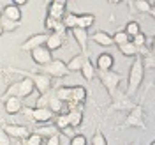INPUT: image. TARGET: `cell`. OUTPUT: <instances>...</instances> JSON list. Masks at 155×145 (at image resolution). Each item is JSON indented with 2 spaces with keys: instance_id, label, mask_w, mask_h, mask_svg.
I'll return each instance as SVG.
<instances>
[{
  "instance_id": "cell-1",
  "label": "cell",
  "mask_w": 155,
  "mask_h": 145,
  "mask_svg": "<svg viewBox=\"0 0 155 145\" xmlns=\"http://www.w3.org/2000/svg\"><path fill=\"white\" fill-rule=\"evenodd\" d=\"M145 80V66H143V58L141 55L132 58V64L129 67V78H127V96L129 97H134L137 94V90L141 87Z\"/></svg>"
},
{
  "instance_id": "cell-2",
  "label": "cell",
  "mask_w": 155,
  "mask_h": 145,
  "mask_svg": "<svg viewBox=\"0 0 155 145\" xmlns=\"http://www.w3.org/2000/svg\"><path fill=\"white\" fill-rule=\"evenodd\" d=\"M34 90H35V85H34V81H32V78H23V80H18V81H14L12 85L7 87L5 90V96H14V97H19V99H23V97H28L34 94Z\"/></svg>"
},
{
  "instance_id": "cell-3",
  "label": "cell",
  "mask_w": 155,
  "mask_h": 145,
  "mask_svg": "<svg viewBox=\"0 0 155 145\" xmlns=\"http://www.w3.org/2000/svg\"><path fill=\"white\" fill-rule=\"evenodd\" d=\"M97 76L102 81V85L106 87L107 94L111 97L118 92V85H120V81H122L120 73H115L113 69H111V71H97Z\"/></svg>"
},
{
  "instance_id": "cell-4",
  "label": "cell",
  "mask_w": 155,
  "mask_h": 145,
  "mask_svg": "<svg viewBox=\"0 0 155 145\" xmlns=\"http://www.w3.org/2000/svg\"><path fill=\"white\" fill-rule=\"evenodd\" d=\"M122 127H139V129H145L146 124H145V112H143V106L141 105H136L129 115H127L125 122Z\"/></svg>"
},
{
  "instance_id": "cell-5",
  "label": "cell",
  "mask_w": 155,
  "mask_h": 145,
  "mask_svg": "<svg viewBox=\"0 0 155 145\" xmlns=\"http://www.w3.org/2000/svg\"><path fill=\"white\" fill-rule=\"evenodd\" d=\"M136 106L134 99L132 97H129L125 92H116L115 96H113V103H111V106H109V112H122V110H132Z\"/></svg>"
},
{
  "instance_id": "cell-6",
  "label": "cell",
  "mask_w": 155,
  "mask_h": 145,
  "mask_svg": "<svg viewBox=\"0 0 155 145\" xmlns=\"http://www.w3.org/2000/svg\"><path fill=\"white\" fill-rule=\"evenodd\" d=\"M42 73H44V74H48L49 78H64V76H67V74H69L65 62H64V60H58V58H53L48 66L44 67Z\"/></svg>"
},
{
  "instance_id": "cell-7",
  "label": "cell",
  "mask_w": 155,
  "mask_h": 145,
  "mask_svg": "<svg viewBox=\"0 0 155 145\" xmlns=\"http://www.w3.org/2000/svg\"><path fill=\"white\" fill-rule=\"evenodd\" d=\"M30 55H32V60H34L37 66H42V67H46L49 62L53 60V53H51L46 46H39V48L32 50Z\"/></svg>"
},
{
  "instance_id": "cell-8",
  "label": "cell",
  "mask_w": 155,
  "mask_h": 145,
  "mask_svg": "<svg viewBox=\"0 0 155 145\" xmlns=\"http://www.w3.org/2000/svg\"><path fill=\"white\" fill-rule=\"evenodd\" d=\"M32 81L35 85V90H37L39 96H46L49 92V88H51V78L44 73H35L32 76Z\"/></svg>"
},
{
  "instance_id": "cell-9",
  "label": "cell",
  "mask_w": 155,
  "mask_h": 145,
  "mask_svg": "<svg viewBox=\"0 0 155 145\" xmlns=\"http://www.w3.org/2000/svg\"><path fill=\"white\" fill-rule=\"evenodd\" d=\"M2 129L5 131V135L9 138H18V140H25L32 133L27 126H21V124H5Z\"/></svg>"
},
{
  "instance_id": "cell-10",
  "label": "cell",
  "mask_w": 155,
  "mask_h": 145,
  "mask_svg": "<svg viewBox=\"0 0 155 145\" xmlns=\"http://www.w3.org/2000/svg\"><path fill=\"white\" fill-rule=\"evenodd\" d=\"M67 12V2L65 0H51L48 4V16L53 19H62Z\"/></svg>"
},
{
  "instance_id": "cell-11",
  "label": "cell",
  "mask_w": 155,
  "mask_h": 145,
  "mask_svg": "<svg viewBox=\"0 0 155 145\" xmlns=\"http://www.w3.org/2000/svg\"><path fill=\"white\" fill-rule=\"evenodd\" d=\"M48 36L49 34H35V36H32V37H28L25 43H23L21 50H25V51H32V50L39 48V46H44L46 41H48Z\"/></svg>"
},
{
  "instance_id": "cell-12",
  "label": "cell",
  "mask_w": 155,
  "mask_h": 145,
  "mask_svg": "<svg viewBox=\"0 0 155 145\" xmlns=\"http://www.w3.org/2000/svg\"><path fill=\"white\" fill-rule=\"evenodd\" d=\"M4 110H5V113H9V115H16L19 113L21 110H23V103H21V99L19 97H14V96H5L4 97Z\"/></svg>"
},
{
  "instance_id": "cell-13",
  "label": "cell",
  "mask_w": 155,
  "mask_h": 145,
  "mask_svg": "<svg viewBox=\"0 0 155 145\" xmlns=\"http://www.w3.org/2000/svg\"><path fill=\"white\" fill-rule=\"evenodd\" d=\"M72 37L76 39L78 46L81 48V53L87 55V50H88V41H90V36H88V30H83V29H72Z\"/></svg>"
},
{
  "instance_id": "cell-14",
  "label": "cell",
  "mask_w": 155,
  "mask_h": 145,
  "mask_svg": "<svg viewBox=\"0 0 155 145\" xmlns=\"http://www.w3.org/2000/svg\"><path fill=\"white\" fill-rule=\"evenodd\" d=\"M48 108L53 112V115H67L69 113V106L67 103L60 101L57 96H49V101H48Z\"/></svg>"
},
{
  "instance_id": "cell-15",
  "label": "cell",
  "mask_w": 155,
  "mask_h": 145,
  "mask_svg": "<svg viewBox=\"0 0 155 145\" xmlns=\"http://www.w3.org/2000/svg\"><path fill=\"white\" fill-rule=\"evenodd\" d=\"M44 27H46V30H49V34H62V36L67 34V29L64 27L62 19H53V18H49V16H46Z\"/></svg>"
},
{
  "instance_id": "cell-16",
  "label": "cell",
  "mask_w": 155,
  "mask_h": 145,
  "mask_svg": "<svg viewBox=\"0 0 155 145\" xmlns=\"http://www.w3.org/2000/svg\"><path fill=\"white\" fill-rule=\"evenodd\" d=\"M113 64H115V58L111 53H101L95 60V69L97 71H111Z\"/></svg>"
},
{
  "instance_id": "cell-17",
  "label": "cell",
  "mask_w": 155,
  "mask_h": 145,
  "mask_svg": "<svg viewBox=\"0 0 155 145\" xmlns=\"http://www.w3.org/2000/svg\"><path fill=\"white\" fill-rule=\"evenodd\" d=\"M90 39H92L95 44L104 46V48H109V46H113V44H115V43H113V37H111L107 32H104V30H97V32H94Z\"/></svg>"
},
{
  "instance_id": "cell-18",
  "label": "cell",
  "mask_w": 155,
  "mask_h": 145,
  "mask_svg": "<svg viewBox=\"0 0 155 145\" xmlns=\"http://www.w3.org/2000/svg\"><path fill=\"white\" fill-rule=\"evenodd\" d=\"M64 44H65V36H62V34H49L48 41H46V44H44V46L53 53L55 50H60Z\"/></svg>"
},
{
  "instance_id": "cell-19",
  "label": "cell",
  "mask_w": 155,
  "mask_h": 145,
  "mask_svg": "<svg viewBox=\"0 0 155 145\" xmlns=\"http://www.w3.org/2000/svg\"><path fill=\"white\" fill-rule=\"evenodd\" d=\"M53 117L55 115H53V112H51L49 108H34V112H32V120L41 122V124L49 122Z\"/></svg>"
},
{
  "instance_id": "cell-20",
  "label": "cell",
  "mask_w": 155,
  "mask_h": 145,
  "mask_svg": "<svg viewBox=\"0 0 155 145\" xmlns=\"http://www.w3.org/2000/svg\"><path fill=\"white\" fill-rule=\"evenodd\" d=\"M2 14H4V18L7 21H12V23L21 19V9L16 7L14 4H5V9L2 11Z\"/></svg>"
},
{
  "instance_id": "cell-21",
  "label": "cell",
  "mask_w": 155,
  "mask_h": 145,
  "mask_svg": "<svg viewBox=\"0 0 155 145\" xmlns=\"http://www.w3.org/2000/svg\"><path fill=\"white\" fill-rule=\"evenodd\" d=\"M94 23H95V16L90 12H83V14L76 16V29L88 30L90 27H94Z\"/></svg>"
},
{
  "instance_id": "cell-22",
  "label": "cell",
  "mask_w": 155,
  "mask_h": 145,
  "mask_svg": "<svg viewBox=\"0 0 155 145\" xmlns=\"http://www.w3.org/2000/svg\"><path fill=\"white\" fill-rule=\"evenodd\" d=\"M81 74H83V78L85 80H88V81H92L94 78L97 76V69H95V64L90 60V58H85V64H83V67H81V71H79Z\"/></svg>"
},
{
  "instance_id": "cell-23",
  "label": "cell",
  "mask_w": 155,
  "mask_h": 145,
  "mask_svg": "<svg viewBox=\"0 0 155 145\" xmlns=\"http://www.w3.org/2000/svg\"><path fill=\"white\" fill-rule=\"evenodd\" d=\"M85 58H87V55H83V53H78V55H74V57L69 60L67 64V71L69 73H74V71H81V67H83V64H85Z\"/></svg>"
},
{
  "instance_id": "cell-24",
  "label": "cell",
  "mask_w": 155,
  "mask_h": 145,
  "mask_svg": "<svg viewBox=\"0 0 155 145\" xmlns=\"http://www.w3.org/2000/svg\"><path fill=\"white\" fill-rule=\"evenodd\" d=\"M129 7H134L136 12H141V14H148L150 16V11H152V2L148 0H136V2H127Z\"/></svg>"
},
{
  "instance_id": "cell-25",
  "label": "cell",
  "mask_w": 155,
  "mask_h": 145,
  "mask_svg": "<svg viewBox=\"0 0 155 145\" xmlns=\"http://www.w3.org/2000/svg\"><path fill=\"white\" fill-rule=\"evenodd\" d=\"M85 101H87V88L81 87V85H74L72 87V103L74 105H85Z\"/></svg>"
},
{
  "instance_id": "cell-26",
  "label": "cell",
  "mask_w": 155,
  "mask_h": 145,
  "mask_svg": "<svg viewBox=\"0 0 155 145\" xmlns=\"http://www.w3.org/2000/svg\"><path fill=\"white\" fill-rule=\"evenodd\" d=\"M67 119H69V126L78 129L83 122V110H71L67 113Z\"/></svg>"
},
{
  "instance_id": "cell-27",
  "label": "cell",
  "mask_w": 155,
  "mask_h": 145,
  "mask_svg": "<svg viewBox=\"0 0 155 145\" xmlns=\"http://www.w3.org/2000/svg\"><path fill=\"white\" fill-rule=\"evenodd\" d=\"M118 50H120V53H122L124 57H129V58H134V57L139 55V50L136 48L132 43H127L124 46H118Z\"/></svg>"
},
{
  "instance_id": "cell-28",
  "label": "cell",
  "mask_w": 155,
  "mask_h": 145,
  "mask_svg": "<svg viewBox=\"0 0 155 145\" xmlns=\"http://www.w3.org/2000/svg\"><path fill=\"white\" fill-rule=\"evenodd\" d=\"M76 12H72V11H67L65 12V16L62 18V23H64V27L67 30H72V29H76Z\"/></svg>"
},
{
  "instance_id": "cell-29",
  "label": "cell",
  "mask_w": 155,
  "mask_h": 145,
  "mask_svg": "<svg viewBox=\"0 0 155 145\" xmlns=\"http://www.w3.org/2000/svg\"><path fill=\"white\" fill-rule=\"evenodd\" d=\"M111 37H113V43H115L116 46H124L127 43H130V37L125 34V30H116Z\"/></svg>"
},
{
  "instance_id": "cell-30",
  "label": "cell",
  "mask_w": 155,
  "mask_h": 145,
  "mask_svg": "<svg viewBox=\"0 0 155 145\" xmlns=\"http://www.w3.org/2000/svg\"><path fill=\"white\" fill-rule=\"evenodd\" d=\"M141 32V25H139V21H136V19H130L129 23L125 25V34L129 37L132 39L134 36H137Z\"/></svg>"
},
{
  "instance_id": "cell-31",
  "label": "cell",
  "mask_w": 155,
  "mask_h": 145,
  "mask_svg": "<svg viewBox=\"0 0 155 145\" xmlns=\"http://www.w3.org/2000/svg\"><path fill=\"white\" fill-rule=\"evenodd\" d=\"M34 133H37V135L42 136V138H49V136L58 135V129L55 127V124H53V126H42V127H39V129H35Z\"/></svg>"
},
{
  "instance_id": "cell-32",
  "label": "cell",
  "mask_w": 155,
  "mask_h": 145,
  "mask_svg": "<svg viewBox=\"0 0 155 145\" xmlns=\"http://www.w3.org/2000/svg\"><path fill=\"white\" fill-rule=\"evenodd\" d=\"M146 41H148V36H146L145 32H139L137 36H134V37L130 39V43H132L137 50L145 48V46H146Z\"/></svg>"
},
{
  "instance_id": "cell-33",
  "label": "cell",
  "mask_w": 155,
  "mask_h": 145,
  "mask_svg": "<svg viewBox=\"0 0 155 145\" xmlns=\"http://www.w3.org/2000/svg\"><path fill=\"white\" fill-rule=\"evenodd\" d=\"M42 143H44V138L39 136L37 133H34V131L28 135V138L23 140V145H42Z\"/></svg>"
},
{
  "instance_id": "cell-34",
  "label": "cell",
  "mask_w": 155,
  "mask_h": 145,
  "mask_svg": "<svg viewBox=\"0 0 155 145\" xmlns=\"http://www.w3.org/2000/svg\"><path fill=\"white\" fill-rule=\"evenodd\" d=\"M55 127H57L58 131H64V129H67V127H69V119H67V115H57V117H55Z\"/></svg>"
},
{
  "instance_id": "cell-35",
  "label": "cell",
  "mask_w": 155,
  "mask_h": 145,
  "mask_svg": "<svg viewBox=\"0 0 155 145\" xmlns=\"http://www.w3.org/2000/svg\"><path fill=\"white\" fill-rule=\"evenodd\" d=\"M143 58V66H145V69H155V53L153 51H150L148 50V53H146L145 57H141Z\"/></svg>"
},
{
  "instance_id": "cell-36",
  "label": "cell",
  "mask_w": 155,
  "mask_h": 145,
  "mask_svg": "<svg viewBox=\"0 0 155 145\" xmlns=\"http://www.w3.org/2000/svg\"><path fill=\"white\" fill-rule=\"evenodd\" d=\"M92 145H107V138L102 131H95V135L92 136Z\"/></svg>"
},
{
  "instance_id": "cell-37",
  "label": "cell",
  "mask_w": 155,
  "mask_h": 145,
  "mask_svg": "<svg viewBox=\"0 0 155 145\" xmlns=\"http://www.w3.org/2000/svg\"><path fill=\"white\" fill-rule=\"evenodd\" d=\"M69 145H88V140H87V136H85V135L78 133L76 136H72V138H71Z\"/></svg>"
},
{
  "instance_id": "cell-38",
  "label": "cell",
  "mask_w": 155,
  "mask_h": 145,
  "mask_svg": "<svg viewBox=\"0 0 155 145\" xmlns=\"http://www.w3.org/2000/svg\"><path fill=\"white\" fill-rule=\"evenodd\" d=\"M0 145H11V140H9V136L5 135V131L0 127Z\"/></svg>"
},
{
  "instance_id": "cell-39",
  "label": "cell",
  "mask_w": 155,
  "mask_h": 145,
  "mask_svg": "<svg viewBox=\"0 0 155 145\" xmlns=\"http://www.w3.org/2000/svg\"><path fill=\"white\" fill-rule=\"evenodd\" d=\"M46 145H60V136L55 135V136H49V138H46Z\"/></svg>"
},
{
  "instance_id": "cell-40",
  "label": "cell",
  "mask_w": 155,
  "mask_h": 145,
  "mask_svg": "<svg viewBox=\"0 0 155 145\" xmlns=\"http://www.w3.org/2000/svg\"><path fill=\"white\" fill-rule=\"evenodd\" d=\"M62 133H64V135H67L69 138H72V136H76V135H78V131L74 129V127H71V126H69L67 129H64Z\"/></svg>"
},
{
  "instance_id": "cell-41",
  "label": "cell",
  "mask_w": 155,
  "mask_h": 145,
  "mask_svg": "<svg viewBox=\"0 0 155 145\" xmlns=\"http://www.w3.org/2000/svg\"><path fill=\"white\" fill-rule=\"evenodd\" d=\"M146 48L150 50V51H153V53H155V36L150 39V41H146Z\"/></svg>"
},
{
  "instance_id": "cell-42",
  "label": "cell",
  "mask_w": 155,
  "mask_h": 145,
  "mask_svg": "<svg viewBox=\"0 0 155 145\" xmlns=\"http://www.w3.org/2000/svg\"><path fill=\"white\" fill-rule=\"evenodd\" d=\"M150 16L155 19V0H152V11H150Z\"/></svg>"
},
{
  "instance_id": "cell-43",
  "label": "cell",
  "mask_w": 155,
  "mask_h": 145,
  "mask_svg": "<svg viewBox=\"0 0 155 145\" xmlns=\"http://www.w3.org/2000/svg\"><path fill=\"white\" fill-rule=\"evenodd\" d=\"M2 34H4V25L0 23V36H2Z\"/></svg>"
},
{
  "instance_id": "cell-44",
  "label": "cell",
  "mask_w": 155,
  "mask_h": 145,
  "mask_svg": "<svg viewBox=\"0 0 155 145\" xmlns=\"http://www.w3.org/2000/svg\"><path fill=\"white\" fill-rule=\"evenodd\" d=\"M2 18H4V14H2V11H0V23H2Z\"/></svg>"
},
{
  "instance_id": "cell-45",
  "label": "cell",
  "mask_w": 155,
  "mask_h": 145,
  "mask_svg": "<svg viewBox=\"0 0 155 145\" xmlns=\"http://www.w3.org/2000/svg\"><path fill=\"white\" fill-rule=\"evenodd\" d=\"M130 145H139V142H134V143H130Z\"/></svg>"
},
{
  "instance_id": "cell-46",
  "label": "cell",
  "mask_w": 155,
  "mask_h": 145,
  "mask_svg": "<svg viewBox=\"0 0 155 145\" xmlns=\"http://www.w3.org/2000/svg\"><path fill=\"white\" fill-rule=\"evenodd\" d=\"M150 145H155V140H153V142H152V143H150Z\"/></svg>"
}]
</instances>
